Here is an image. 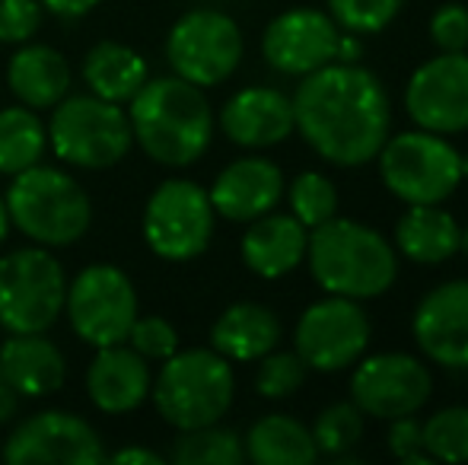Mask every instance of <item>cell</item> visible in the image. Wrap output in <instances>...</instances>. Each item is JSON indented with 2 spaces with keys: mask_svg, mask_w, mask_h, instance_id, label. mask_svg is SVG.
<instances>
[{
  "mask_svg": "<svg viewBox=\"0 0 468 465\" xmlns=\"http://www.w3.org/2000/svg\"><path fill=\"white\" fill-rule=\"evenodd\" d=\"M290 100L296 134L338 169L373 163L392 134V96L379 74L357 61H332L300 77Z\"/></svg>",
  "mask_w": 468,
  "mask_h": 465,
  "instance_id": "6da1fadb",
  "label": "cell"
},
{
  "mask_svg": "<svg viewBox=\"0 0 468 465\" xmlns=\"http://www.w3.org/2000/svg\"><path fill=\"white\" fill-rule=\"evenodd\" d=\"M134 147L163 169H188L214 143L217 118L207 90L182 77H150L128 102Z\"/></svg>",
  "mask_w": 468,
  "mask_h": 465,
  "instance_id": "7a4b0ae2",
  "label": "cell"
},
{
  "mask_svg": "<svg viewBox=\"0 0 468 465\" xmlns=\"http://www.w3.org/2000/svg\"><path fill=\"white\" fill-rule=\"evenodd\" d=\"M322 293L351 300L386 297L399 280V252L392 239L376 227L351 217H332L313 227L306 242V261Z\"/></svg>",
  "mask_w": 468,
  "mask_h": 465,
  "instance_id": "3957f363",
  "label": "cell"
},
{
  "mask_svg": "<svg viewBox=\"0 0 468 465\" xmlns=\"http://www.w3.org/2000/svg\"><path fill=\"white\" fill-rule=\"evenodd\" d=\"M6 211L13 230L45 248H68L93 227V201L68 169L36 163L6 185Z\"/></svg>",
  "mask_w": 468,
  "mask_h": 465,
  "instance_id": "277c9868",
  "label": "cell"
},
{
  "mask_svg": "<svg viewBox=\"0 0 468 465\" xmlns=\"http://www.w3.org/2000/svg\"><path fill=\"white\" fill-rule=\"evenodd\" d=\"M150 402L176 434L223 421L236 402L233 364L210 344L179 348L156 370Z\"/></svg>",
  "mask_w": 468,
  "mask_h": 465,
  "instance_id": "5b68a950",
  "label": "cell"
},
{
  "mask_svg": "<svg viewBox=\"0 0 468 465\" xmlns=\"http://www.w3.org/2000/svg\"><path fill=\"white\" fill-rule=\"evenodd\" d=\"M463 160L450 137L424 128L392 131L376 153L382 185L401 205H446L465 182Z\"/></svg>",
  "mask_w": 468,
  "mask_h": 465,
  "instance_id": "8992f818",
  "label": "cell"
},
{
  "mask_svg": "<svg viewBox=\"0 0 468 465\" xmlns=\"http://www.w3.org/2000/svg\"><path fill=\"white\" fill-rule=\"evenodd\" d=\"M45 128H48L51 153L64 166L87 169V173L118 166L134 147L128 109L99 100L93 93H68L51 109Z\"/></svg>",
  "mask_w": 468,
  "mask_h": 465,
  "instance_id": "52a82bcc",
  "label": "cell"
},
{
  "mask_svg": "<svg viewBox=\"0 0 468 465\" xmlns=\"http://www.w3.org/2000/svg\"><path fill=\"white\" fill-rule=\"evenodd\" d=\"M68 274L55 248L19 246L0 255V329L6 335L51 332L64 316Z\"/></svg>",
  "mask_w": 468,
  "mask_h": 465,
  "instance_id": "ba28073f",
  "label": "cell"
},
{
  "mask_svg": "<svg viewBox=\"0 0 468 465\" xmlns=\"http://www.w3.org/2000/svg\"><path fill=\"white\" fill-rule=\"evenodd\" d=\"M217 230V211L210 195L195 179H166L150 192L141 214V233L147 248L163 261H195L207 252Z\"/></svg>",
  "mask_w": 468,
  "mask_h": 465,
  "instance_id": "9c48e42d",
  "label": "cell"
},
{
  "mask_svg": "<svg viewBox=\"0 0 468 465\" xmlns=\"http://www.w3.org/2000/svg\"><path fill=\"white\" fill-rule=\"evenodd\" d=\"M246 58V36L229 13L197 6L182 13L166 32L169 70L201 90L227 83Z\"/></svg>",
  "mask_w": 468,
  "mask_h": 465,
  "instance_id": "30bf717a",
  "label": "cell"
},
{
  "mask_svg": "<svg viewBox=\"0 0 468 465\" xmlns=\"http://www.w3.org/2000/svg\"><path fill=\"white\" fill-rule=\"evenodd\" d=\"M137 291L124 268L112 261H93L68 280L64 316L70 332L90 348L128 342L137 319Z\"/></svg>",
  "mask_w": 468,
  "mask_h": 465,
  "instance_id": "8fae6325",
  "label": "cell"
},
{
  "mask_svg": "<svg viewBox=\"0 0 468 465\" xmlns=\"http://www.w3.org/2000/svg\"><path fill=\"white\" fill-rule=\"evenodd\" d=\"M373 322L360 300L325 293L293 325V351L315 373L351 370L370 348Z\"/></svg>",
  "mask_w": 468,
  "mask_h": 465,
  "instance_id": "7c38bea8",
  "label": "cell"
},
{
  "mask_svg": "<svg viewBox=\"0 0 468 465\" xmlns=\"http://www.w3.org/2000/svg\"><path fill=\"white\" fill-rule=\"evenodd\" d=\"M351 402L376 421L418 415L433 396V373L424 357L408 351L364 354L351 366Z\"/></svg>",
  "mask_w": 468,
  "mask_h": 465,
  "instance_id": "4fadbf2b",
  "label": "cell"
},
{
  "mask_svg": "<svg viewBox=\"0 0 468 465\" xmlns=\"http://www.w3.org/2000/svg\"><path fill=\"white\" fill-rule=\"evenodd\" d=\"M0 460L10 465H96L105 462V447L87 417L45 408L10 430Z\"/></svg>",
  "mask_w": 468,
  "mask_h": 465,
  "instance_id": "5bb4252c",
  "label": "cell"
},
{
  "mask_svg": "<svg viewBox=\"0 0 468 465\" xmlns=\"http://www.w3.org/2000/svg\"><path fill=\"white\" fill-rule=\"evenodd\" d=\"M414 128L433 134L468 131V51H440L414 68L401 96Z\"/></svg>",
  "mask_w": 468,
  "mask_h": 465,
  "instance_id": "9a60e30c",
  "label": "cell"
},
{
  "mask_svg": "<svg viewBox=\"0 0 468 465\" xmlns=\"http://www.w3.org/2000/svg\"><path fill=\"white\" fill-rule=\"evenodd\" d=\"M341 26L319 6L281 10L261 32V58L283 77H306L338 61Z\"/></svg>",
  "mask_w": 468,
  "mask_h": 465,
  "instance_id": "2e32d148",
  "label": "cell"
},
{
  "mask_svg": "<svg viewBox=\"0 0 468 465\" xmlns=\"http://www.w3.org/2000/svg\"><path fill=\"white\" fill-rule=\"evenodd\" d=\"M411 338L431 364L468 370V278L443 280L418 300Z\"/></svg>",
  "mask_w": 468,
  "mask_h": 465,
  "instance_id": "e0dca14e",
  "label": "cell"
},
{
  "mask_svg": "<svg viewBox=\"0 0 468 465\" xmlns=\"http://www.w3.org/2000/svg\"><path fill=\"white\" fill-rule=\"evenodd\" d=\"M283 188H287L283 169L274 160L261 156L259 150H252V153L227 163L214 175L207 195L220 220L249 224V220L261 217L281 205Z\"/></svg>",
  "mask_w": 468,
  "mask_h": 465,
  "instance_id": "ac0fdd59",
  "label": "cell"
},
{
  "mask_svg": "<svg viewBox=\"0 0 468 465\" xmlns=\"http://www.w3.org/2000/svg\"><path fill=\"white\" fill-rule=\"evenodd\" d=\"M223 137L242 150H268L296 134L293 100L278 87H242L217 115Z\"/></svg>",
  "mask_w": 468,
  "mask_h": 465,
  "instance_id": "d6986e66",
  "label": "cell"
},
{
  "mask_svg": "<svg viewBox=\"0 0 468 465\" xmlns=\"http://www.w3.org/2000/svg\"><path fill=\"white\" fill-rule=\"evenodd\" d=\"M87 398L102 415H131L150 398L154 366L128 342L96 348L87 366Z\"/></svg>",
  "mask_w": 468,
  "mask_h": 465,
  "instance_id": "ffe728a7",
  "label": "cell"
},
{
  "mask_svg": "<svg viewBox=\"0 0 468 465\" xmlns=\"http://www.w3.org/2000/svg\"><path fill=\"white\" fill-rule=\"evenodd\" d=\"M306 242L309 230L283 211H268L261 217L249 220L246 233L239 239L242 265L261 280H281L293 274L306 261Z\"/></svg>",
  "mask_w": 468,
  "mask_h": 465,
  "instance_id": "44dd1931",
  "label": "cell"
},
{
  "mask_svg": "<svg viewBox=\"0 0 468 465\" xmlns=\"http://www.w3.org/2000/svg\"><path fill=\"white\" fill-rule=\"evenodd\" d=\"M0 376L19 398H48L68 383V360L48 332L6 335L0 344Z\"/></svg>",
  "mask_w": 468,
  "mask_h": 465,
  "instance_id": "7402d4cb",
  "label": "cell"
},
{
  "mask_svg": "<svg viewBox=\"0 0 468 465\" xmlns=\"http://www.w3.org/2000/svg\"><path fill=\"white\" fill-rule=\"evenodd\" d=\"M70 83H74L70 61L51 45L23 42L6 61V87L13 100L36 112L55 109L70 93Z\"/></svg>",
  "mask_w": 468,
  "mask_h": 465,
  "instance_id": "603a6c76",
  "label": "cell"
},
{
  "mask_svg": "<svg viewBox=\"0 0 468 465\" xmlns=\"http://www.w3.org/2000/svg\"><path fill=\"white\" fill-rule=\"evenodd\" d=\"M392 246L399 259L437 268L463 252V224L443 205H405L395 220Z\"/></svg>",
  "mask_w": 468,
  "mask_h": 465,
  "instance_id": "cb8c5ba5",
  "label": "cell"
},
{
  "mask_svg": "<svg viewBox=\"0 0 468 465\" xmlns=\"http://www.w3.org/2000/svg\"><path fill=\"white\" fill-rule=\"evenodd\" d=\"M283 338L281 319L271 306L239 300L229 303L210 325V348L229 364H255L268 351H274Z\"/></svg>",
  "mask_w": 468,
  "mask_h": 465,
  "instance_id": "d4e9b609",
  "label": "cell"
},
{
  "mask_svg": "<svg viewBox=\"0 0 468 465\" xmlns=\"http://www.w3.org/2000/svg\"><path fill=\"white\" fill-rule=\"evenodd\" d=\"M80 77L87 83V93L128 106L137 90L150 80V64L141 51L124 42H96L83 55Z\"/></svg>",
  "mask_w": 468,
  "mask_h": 465,
  "instance_id": "484cf974",
  "label": "cell"
},
{
  "mask_svg": "<svg viewBox=\"0 0 468 465\" xmlns=\"http://www.w3.org/2000/svg\"><path fill=\"white\" fill-rule=\"evenodd\" d=\"M246 460L255 465H313L319 460L313 430L293 415H265L242 437Z\"/></svg>",
  "mask_w": 468,
  "mask_h": 465,
  "instance_id": "4316f807",
  "label": "cell"
},
{
  "mask_svg": "<svg viewBox=\"0 0 468 465\" xmlns=\"http://www.w3.org/2000/svg\"><path fill=\"white\" fill-rule=\"evenodd\" d=\"M48 153V128L42 115L29 106L0 109V175L13 179L23 169L36 166Z\"/></svg>",
  "mask_w": 468,
  "mask_h": 465,
  "instance_id": "83f0119b",
  "label": "cell"
},
{
  "mask_svg": "<svg viewBox=\"0 0 468 465\" xmlns=\"http://www.w3.org/2000/svg\"><path fill=\"white\" fill-rule=\"evenodd\" d=\"M166 460L176 465H242L246 447L233 428H223V421H217L207 428L179 430Z\"/></svg>",
  "mask_w": 468,
  "mask_h": 465,
  "instance_id": "f1b7e54d",
  "label": "cell"
},
{
  "mask_svg": "<svg viewBox=\"0 0 468 465\" xmlns=\"http://www.w3.org/2000/svg\"><path fill=\"white\" fill-rule=\"evenodd\" d=\"M309 430H313L319 456H328V460L338 462H357L351 456V449L364 440L367 415L351 398H345V402H332L328 408H322Z\"/></svg>",
  "mask_w": 468,
  "mask_h": 465,
  "instance_id": "f546056e",
  "label": "cell"
},
{
  "mask_svg": "<svg viewBox=\"0 0 468 465\" xmlns=\"http://www.w3.org/2000/svg\"><path fill=\"white\" fill-rule=\"evenodd\" d=\"M283 198H287V205H290V214H293L306 230L338 217V207H341L338 185H335L325 173H319V169H306V173L293 175V179L287 182V188H283Z\"/></svg>",
  "mask_w": 468,
  "mask_h": 465,
  "instance_id": "4dcf8cb0",
  "label": "cell"
},
{
  "mask_svg": "<svg viewBox=\"0 0 468 465\" xmlns=\"http://www.w3.org/2000/svg\"><path fill=\"white\" fill-rule=\"evenodd\" d=\"M424 430V453L433 462H468V405L440 408L420 424Z\"/></svg>",
  "mask_w": 468,
  "mask_h": 465,
  "instance_id": "1f68e13d",
  "label": "cell"
},
{
  "mask_svg": "<svg viewBox=\"0 0 468 465\" xmlns=\"http://www.w3.org/2000/svg\"><path fill=\"white\" fill-rule=\"evenodd\" d=\"M408 0H325L328 16L354 36H379L399 19Z\"/></svg>",
  "mask_w": 468,
  "mask_h": 465,
  "instance_id": "d6a6232c",
  "label": "cell"
},
{
  "mask_svg": "<svg viewBox=\"0 0 468 465\" xmlns=\"http://www.w3.org/2000/svg\"><path fill=\"white\" fill-rule=\"evenodd\" d=\"M255 392L268 402H283V398L296 396L306 383L309 366L300 360L296 351H268L261 360H255Z\"/></svg>",
  "mask_w": 468,
  "mask_h": 465,
  "instance_id": "836d02e7",
  "label": "cell"
},
{
  "mask_svg": "<svg viewBox=\"0 0 468 465\" xmlns=\"http://www.w3.org/2000/svg\"><path fill=\"white\" fill-rule=\"evenodd\" d=\"M128 344L150 364H163L179 351V332L166 316H141L137 312L134 325L128 332Z\"/></svg>",
  "mask_w": 468,
  "mask_h": 465,
  "instance_id": "e575fe53",
  "label": "cell"
},
{
  "mask_svg": "<svg viewBox=\"0 0 468 465\" xmlns=\"http://www.w3.org/2000/svg\"><path fill=\"white\" fill-rule=\"evenodd\" d=\"M431 42L437 51H468V6L463 0H446L431 13Z\"/></svg>",
  "mask_w": 468,
  "mask_h": 465,
  "instance_id": "d590c367",
  "label": "cell"
},
{
  "mask_svg": "<svg viewBox=\"0 0 468 465\" xmlns=\"http://www.w3.org/2000/svg\"><path fill=\"white\" fill-rule=\"evenodd\" d=\"M42 19L45 10L38 0H0V45L32 42Z\"/></svg>",
  "mask_w": 468,
  "mask_h": 465,
  "instance_id": "8d00e7d4",
  "label": "cell"
},
{
  "mask_svg": "<svg viewBox=\"0 0 468 465\" xmlns=\"http://www.w3.org/2000/svg\"><path fill=\"white\" fill-rule=\"evenodd\" d=\"M386 447L399 462H408V465H431L433 462L431 456L424 453V430H420V421L414 415L392 417V421H388Z\"/></svg>",
  "mask_w": 468,
  "mask_h": 465,
  "instance_id": "74e56055",
  "label": "cell"
},
{
  "mask_svg": "<svg viewBox=\"0 0 468 465\" xmlns=\"http://www.w3.org/2000/svg\"><path fill=\"white\" fill-rule=\"evenodd\" d=\"M38 4H42L45 13H51V16H58V19H83V16H90L102 0H38Z\"/></svg>",
  "mask_w": 468,
  "mask_h": 465,
  "instance_id": "f35d334b",
  "label": "cell"
},
{
  "mask_svg": "<svg viewBox=\"0 0 468 465\" xmlns=\"http://www.w3.org/2000/svg\"><path fill=\"white\" fill-rule=\"evenodd\" d=\"M105 460L115 465H163L166 456L147 447H122V449H115V453H105Z\"/></svg>",
  "mask_w": 468,
  "mask_h": 465,
  "instance_id": "ab89813d",
  "label": "cell"
},
{
  "mask_svg": "<svg viewBox=\"0 0 468 465\" xmlns=\"http://www.w3.org/2000/svg\"><path fill=\"white\" fill-rule=\"evenodd\" d=\"M19 402H23V398L16 396V389L0 376V424H10L13 417L19 415Z\"/></svg>",
  "mask_w": 468,
  "mask_h": 465,
  "instance_id": "60d3db41",
  "label": "cell"
},
{
  "mask_svg": "<svg viewBox=\"0 0 468 465\" xmlns=\"http://www.w3.org/2000/svg\"><path fill=\"white\" fill-rule=\"evenodd\" d=\"M360 55H364V45H360V36H354V32H345L341 29V42H338V61H360Z\"/></svg>",
  "mask_w": 468,
  "mask_h": 465,
  "instance_id": "b9f144b4",
  "label": "cell"
},
{
  "mask_svg": "<svg viewBox=\"0 0 468 465\" xmlns=\"http://www.w3.org/2000/svg\"><path fill=\"white\" fill-rule=\"evenodd\" d=\"M10 233H13L10 211H6V201H4V195H0V248L6 246V239H10Z\"/></svg>",
  "mask_w": 468,
  "mask_h": 465,
  "instance_id": "7bdbcfd3",
  "label": "cell"
},
{
  "mask_svg": "<svg viewBox=\"0 0 468 465\" xmlns=\"http://www.w3.org/2000/svg\"><path fill=\"white\" fill-rule=\"evenodd\" d=\"M463 252L468 255V224L463 227Z\"/></svg>",
  "mask_w": 468,
  "mask_h": 465,
  "instance_id": "ee69618b",
  "label": "cell"
},
{
  "mask_svg": "<svg viewBox=\"0 0 468 465\" xmlns=\"http://www.w3.org/2000/svg\"><path fill=\"white\" fill-rule=\"evenodd\" d=\"M0 453H4V440H0Z\"/></svg>",
  "mask_w": 468,
  "mask_h": 465,
  "instance_id": "f6af8a7d",
  "label": "cell"
}]
</instances>
